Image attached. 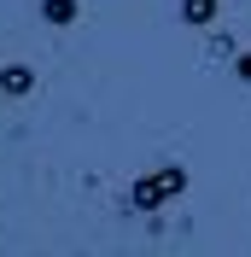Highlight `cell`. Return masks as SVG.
<instances>
[{
  "label": "cell",
  "instance_id": "5b68a950",
  "mask_svg": "<svg viewBox=\"0 0 251 257\" xmlns=\"http://www.w3.org/2000/svg\"><path fill=\"white\" fill-rule=\"evenodd\" d=\"M239 76H245V82H251V53H239Z\"/></svg>",
  "mask_w": 251,
  "mask_h": 257
},
{
  "label": "cell",
  "instance_id": "6da1fadb",
  "mask_svg": "<svg viewBox=\"0 0 251 257\" xmlns=\"http://www.w3.org/2000/svg\"><path fill=\"white\" fill-rule=\"evenodd\" d=\"M175 193H187V170L181 164H164L158 176H141L129 187V210H158V205H170Z\"/></svg>",
  "mask_w": 251,
  "mask_h": 257
},
{
  "label": "cell",
  "instance_id": "277c9868",
  "mask_svg": "<svg viewBox=\"0 0 251 257\" xmlns=\"http://www.w3.org/2000/svg\"><path fill=\"white\" fill-rule=\"evenodd\" d=\"M216 6H222V0H181V18H187L193 30H204V24L216 18Z\"/></svg>",
  "mask_w": 251,
  "mask_h": 257
},
{
  "label": "cell",
  "instance_id": "7a4b0ae2",
  "mask_svg": "<svg viewBox=\"0 0 251 257\" xmlns=\"http://www.w3.org/2000/svg\"><path fill=\"white\" fill-rule=\"evenodd\" d=\"M0 94L6 99H30L35 94V70L30 64H0Z\"/></svg>",
  "mask_w": 251,
  "mask_h": 257
},
{
  "label": "cell",
  "instance_id": "3957f363",
  "mask_svg": "<svg viewBox=\"0 0 251 257\" xmlns=\"http://www.w3.org/2000/svg\"><path fill=\"white\" fill-rule=\"evenodd\" d=\"M76 12H82L76 0H41V18H47V24H59V30H64V24H76Z\"/></svg>",
  "mask_w": 251,
  "mask_h": 257
}]
</instances>
